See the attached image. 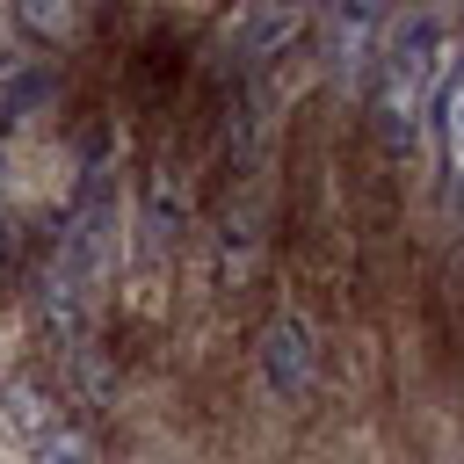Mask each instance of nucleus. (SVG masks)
Masks as SVG:
<instances>
[{"label":"nucleus","instance_id":"nucleus-1","mask_svg":"<svg viewBox=\"0 0 464 464\" xmlns=\"http://www.w3.org/2000/svg\"><path fill=\"white\" fill-rule=\"evenodd\" d=\"M435 51H442V29L435 14H413L392 51H384V72H377V123L392 145H413L420 130V109H428V80H435Z\"/></svg>","mask_w":464,"mask_h":464},{"label":"nucleus","instance_id":"nucleus-2","mask_svg":"<svg viewBox=\"0 0 464 464\" xmlns=\"http://www.w3.org/2000/svg\"><path fill=\"white\" fill-rule=\"evenodd\" d=\"M261 377L276 399H304L312 377H319V341H312V319L304 312H276L261 326Z\"/></svg>","mask_w":464,"mask_h":464},{"label":"nucleus","instance_id":"nucleus-3","mask_svg":"<svg viewBox=\"0 0 464 464\" xmlns=\"http://www.w3.org/2000/svg\"><path fill=\"white\" fill-rule=\"evenodd\" d=\"M297 22H304L297 0H254V7H246V29H239V51H246L254 65H268L276 51H290Z\"/></svg>","mask_w":464,"mask_h":464},{"label":"nucleus","instance_id":"nucleus-4","mask_svg":"<svg viewBox=\"0 0 464 464\" xmlns=\"http://www.w3.org/2000/svg\"><path fill=\"white\" fill-rule=\"evenodd\" d=\"M181 218H188L181 174H174V167H152V174H145V232H152V239H174Z\"/></svg>","mask_w":464,"mask_h":464},{"label":"nucleus","instance_id":"nucleus-5","mask_svg":"<svg viewBox=\"0 0 464 464\" xmlns=\"http://www.w3.org/2000/svg\"><path fill=\"white\" fill-rule=\"evenodd\" d=\"M0 413H7V420L29 435V450H36V442H51V435L65 428V420H58V406H51L36 384H7V392H0Z\"/></svg>","mask_w":464,"mask_h":464},{"label":"nucleus","instance_id":"nucleus-6","mask_svg":"<svg viewBox=\"0 0 464 464\" xmlns=\"http://www.w3.org/2000/svg\"><path fill=\"white\" fill-rule=\"evenodd\" d=\"M72 14H80V0H14V29L29 44H58L72 29Z\"/></svg>","mask_w":464,"mask_h":464},{"label":"nucleus","instance_id":"nucleus-7","mask_svg":"<svg viewBox=\"0 0 464 464\" xmlns=\"http://www.w3.org/2000/svg\"><path fill=\"white\" fill-rule=\"evenodd\" d=\"M36 464H94V450H87L72 428H58L51 442H36Z\"/></svg>","mask_w":464,"mask_h":464},{"label":"nucleus","instance_id":"nucleus-8","mask_svg":"<svg viewBox=\"0 0 464 464\" xmlns=\"http://www.w3.org/2000/svg\"><path fill=\"white\" fill-rule=\"evenodd\" d=\"M384 0H348V51L362 44V29H370V14H377Z\"/></svg>","mask_w":464,"mask_h":464},{"label":"nucleus","instance_id":"nucleus-9","mask_svg":"<svg viewBox=\"0 0 464 464\" xmlns=\"http://www.w3.org/2000/svg\"><path fill=\"white\" fill-rule=\"evenodd\" d=\"M0 181H7V109H0Z\"/></svg>","mask_w":464,"mask_h":464}]
</instances>
